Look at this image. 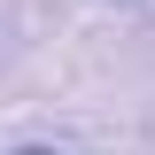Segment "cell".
Wrapping results in <instances>:
<instances>
[{"label":"cell","mask_w":155,"mask_h":155,"mask_svg":"<svg viewBox=\"0 0 155 155\" xmlns=\"http://www.w3.org/2000/svg\"><path fill=\"white\" fill-rule=\"evenodd\" d=\"M16 155H54V147H16Z\"/></svg>","instance_id":"6da1fadb"}]
</instances>
